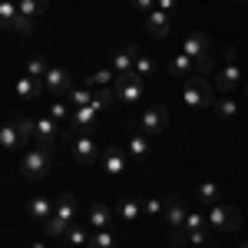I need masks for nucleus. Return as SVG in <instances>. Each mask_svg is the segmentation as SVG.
<instances>
[{
  "instance_id": "1",
  "label": "nucleus",
  "mask_w": 248,
  "mask_h": 248,
  "mask_svg": "<svg viewBox=\"0 0 248 248\" xmlns=\"http://www.w3.org/2000/svg\"><path fill=\"white\" fill-rule=\"evenodd\" d=\"M186 202L179 199V195H169L166 199V209H162V218H166V225H169V245H182L186 242Z\"/></svg>"
},
{
  "instance_id": "2",
  "label": "nucleus",
  "mask_w": 248,
  "mask_h": 248,
  "mask_svg": "<svg viewBox=\"0 0 248 248\" xmlns=\"http://www.w3.org/2000/svg\"><path fill=\"white\" fill-rule=\"evenodd\" d=\"M53 149H46V146H37V149H30V153H23L20 159V175L23 179H30V182H37V179H46V172L53 166Z\"/></svg>"
},
{
  "instance_id": "3",
  "label": "nucleus",
  "mask_w": 248,
  "mask_h": 248,
  "mask_svg": "<svg viewBox=\"0 0 248 248\" xmlns=\"http://www.w3.org/2000/svg\"><path fill=\"white\" fill-rule=\"evenodd\" d=\"M182 53L195 63V73H209L212 70V46L205 33H189L182 40Z\"/></svg>"
},
{
  "instance_id": "4",
  "label": "nucleus",
  "mask_w": 248,
  "mask_h": 248,
  "mask_svg": "<svg viewBox=\"0 0 248 248\" xmlns=\"http://www.w3.org/2000/svg\"><path fill=\"white\" fill-rule=\"evenodd\" d=\"M205 222H209L212 232H235L242 225V215H238V209H232V205L215 202V205H209V212H205Z\"/></svg>"
},
{
  "instance_id": "5",
  "label": "nucleus",
  "mask_w": 248,
  "mask_h": 248,
  "mask_svg": "<svg viewBox=\"0 0 248 248\" xmlns=\"http://www.w3.org/2000/svg\"><path fill=\"white\" fill-rule=\"evenodd\" d=\"M182 99H186L189 109H205V106L215 103V99H212V86L202 77H189V79H186V86H182Z\"/></svg>"
},
{
  "instance_id": "6",
  "label": "nucleus",
  "mask_w": 248,
  "mask_h": 248,
  "mask_svg": "<svg viewBox=\"0 0 248 248\" xmlns=\"http://www.w3.org/2000/svg\"><path fill=\"white\" fill-rule=\"evenodd\" d=\"M70 90H73V77H70V70H63V66H50L46 77H43V93H50L53 99H66Z\"/></svg>"
},
{
  "instance_id": "7",
  "label": "nucleus",
  "mask_w": 248,
  "mask_h": 248,
  "mask_svg": "<svg viewBox=\"0 0 248 248\" xmlns=\"http://www.w3.org/2000/svg\"><path fill=\"white\" fill-rule=\"evenodd\" d=\"M113 90H116V99L119 103H136V99H142V77H136V73H119L113 79Z\"/></svg>"
},
{
  "instance_id": "8",
  "label": "nucleus",
  "mask_w": 248,
  "mask_h": 248,
  "mask_svg": "<svg viewBox=\"0 0 248 248\" xmlns=\"http://www.w3.org/2000/svg\"><path fill=\"white\" fill-rule=\"evenodd\" d=\"M242 83V70H238V63H235V50H225V66L218 70V77H215V86L222 90V93H232L235 86Z\"/></svg>"
},
{
  "instance_id": "9",
  "label": "nucleus",
  "mask_w": 248,
  "mask_h": 248,
  "mask_svg": "<svg viewBox=\"0 0 248 248\" xmlns=\"http://www.w3.org/2000/svg\"><path fill=\"white\" fill-rule=\"evenodd\" d=\"M166 126H169V109H166V106H149V109L142 113V119H139V129L146 136L166 133Z\"/></svg>"
},
{
  "instance_id": "10",
  "label": "nucleus",
  "mask_w": 248,
  "mask_h": 248,
  "mask_svg": "<svg viewBox=\"0 0 248 248\" xmlns=\"http://www.w3.org/2000/svg\"><path fill=\"white\" fill-rule=\"evenodd\" d=\"M209 222H205V215L195 209L186 215V242H192V245H205L209 242Z\"/></svg>"
},
{
  "instance_id": "11",
  "label": "nucleus",
  "mask_w": 248,
  "mask_h": 248,
  "mask_svg": "<svg viewBox=\"0 0 248 248\" xmlns=\"http://www.w3.org/2000/svg\"><path fill=\"white\" fill-rule=\"evenodd\" d=\"M33 136H37V146H46V149H53L60 142V123L53 116H40L37 123H33Z\"/></svg>"
},
{
  "instance_id": "12",
  "label": "nucleus",
  "mask_w": 248,
  "mask_h": 248,
  "mask_svg": "<svg viewBox=\"0 0 248 248\" xmlns=\"http://www.w3.org/2000/svg\"><path fill=\"white\" fill-rule=\"evenodd\" d=\"M99 162H103V172L106 175H123L126 166H129V153L126 149H116V146H106L99 153Z\"/></svg>"
},
{
  "instance_id": "13",
  "label": "nucleus",
  "mask_w": 248,
  "mask_h": 248,
  "mask_svg": "<svg viewBox=\"0 0 248 248\" xmlns=\"http://www.w3.org/2000/svg\"><path fill=\"white\" fill-rule=\"evenodd\" d=\"M99 146L93 142V136H77L73 139V159H77L79 166H93L96 159H99Z\"/></svg>"
},
{
  "instance_id": "14",
  "label": "nucleus",
  "mask_w": 248,
  "mask_h": 248,
  "mask_svg": "<svg viewBox=\"0 0 248 248\" xmlns=\"http://www.w3.org/2000/svg\"><path fill=\"white\" fill-rule=\"evenodd\" d=\"M70 123H73V129H77L79 136H90V133H93V126L99 123V109H96L93 103H90V106H79V109H73Z\"/></svg>"
},
{
  "instance_id": "15",
  "label": "nucleus",
  "mask_w": 248,
  "mask_h": 248,
  "mask_svg": "<svg viewBox=\"0 0 248 248\" xmlns=\"http://www.w3.org/2000/svg\"><path fill=\"white\" fill-rule=\"evenodd\" d=\"M30 139L20 133V126H17V119L14 123H3L0 126V149H7V153H17V149H23Z\"/></svg>"
},
{
  "instance_id": "16",
  "label": "nucleus",
  "mask_w": 248,
  "mask_h": 248,
  "mask_svg": "<svg viewBox=\"0 0 248 248\" xmlns=\"http://www.w3.org/2000/svg\"><path fill=\"white\" fill-rule=\"evenodd\" d=\"M169 30H172V20H169L166 10H159V7H155L153 14H146V33H149V37L162 40V37H169Z\"/></svg>"
},
{
  "instance_id": "17",
  "label": "nucleus",
  "mask_w": 248,
  "mask_h": 248,
  "mask_svg": "<svg viewBox=\"0 0 248 248\" xmlns=\"http://www.w3.org/2000/svg\"><path fill=\"white\" fill-rule=\"evenodd\" d=\"M136 57H139V50H136L133 43H126V46H119L113 53V73L119 77V73H133L136 66Z\"/></svg>"
},
{
  "instance_id": "18",
  "label": "nucleus",
  "mask_w": 248,
  "mask_h": 248,
  "mask_svg": "<svg viewBox=\"0 0 248 248\" xmlns=\"http://www.w3.org/2000/svg\"><path fill=\"white\" fill-rule=\"evenodd\" d=\"M86 218H90V229L99 232V229H106V225L113 222V209H109L106 202H93L90 212H86Z\"/></svg>"
},
{
  "instance_id": "19",
  "label": "nucleus",
  "mask_w": 248,
  "mask_h": 248,
  "mask_svg": "<svg viewBox=\"0 0 248 248\" xmlns=\"http://www.w3.org/2000/svg\"><path fill=\"white\" fill-rule=\"evenodd\" d=\"M53 218L73 225V218H77V199L73 195H60L57 202H53Z\"/></svg>"
},
{
  "instance_id": "20",
  "label": "nucleus",
  "mask_w": 248,
  "mask_h": 248,
  "mask_svg": "<svg viewBox=\"0 0 248 248\" xmlns=\"http://www.w3.org/2000/svg\"><path fill=\"white\" fill-rule=\"evenodd\" d=\"M169 73H172V77L189 79V77H195V63L179 50V53H172V57H169Z\"/></svg>"
},
{
  "instance_id": "21",
  "label": "nucleus",
  "mask_w": 248,
  "mask_h": 248,
  "mask_svg": "<svg viewBox=\"0 0 248 248\" xmlns=\"http://www.w3.org/2000/svg\"><path fill=\"white\" fill-rule=\"evenodd\" d=\"M27 215H30V218H37V222H46V218L53 215V202H50V199H43V195H37V199H30V202H27Z\"/></svg>"
},
{
  "instance_id": "22",
  "label": "nucleus",
  "mask_w": 248,
  "mask_h": 248,
  "mask_svg": "<svg viewBox=\"0 0 248 248\" xmlns=\"http://www.w3.org/2000/svg\"><path fill=\"white\" fill-rule=\"evenodd\" d=\"M14 90H17L20 99H37V96L43 93V83H37V79H30L27 73H23V77L14 83Z\"/></svg>"
},
{
  "instance_id": "23",
  "label": "nucleus",
  "mask_w": 248,
  "mask_h": 248,
  "mask_svg": "<svg viewBox=\"0 0 248 248\" xmlns=\"http://www.w3.org/2000/svg\"><path fill=\"white\" fill-rule=\"evenodd\" d=\"M46 3H50V0H17V10H20V17H27L30 23H37V17L46 10Z\"/></svg>"
},
{
  "instance_id": "24",
  "label": "nucleus",
  "mask_w": 248,
  "mask_h": 248,
  "mask_svg": "<svg viewBox=\"0 0 248 248\" xmlns=\"http://www.w3.org/2000/svg\"><path fill=\"white\" fill-rule=\"evenodd\" d=\"M17 17H20L17 3L14 0H0V30H14L17 27Z\"/></svg>"
},
{
  "instance_id": "25",
  "label": "nucleus",
  "mask_w": 248,
  "mask_h": 248,
  "mask_svg": "<svg viewBox=\"0 0 248 248\" xmlns=\"http://www.w3.org/2000/svg\"><path fill=\"white\" fill-rule=\"evenodd\" d=\"M116 215H119L123 222H129V225H133L136 218L142 215V202H136V199H123V202L116 205Z\"/></svg>"
},
{
  "instance_id": "26",
  "label": "nucleus",
  "mask_w": 248,
  "mask_h": 248,
  "mask_svg": "<svg viewBox=\"0 0 248 248\" xmlns=\"http://www.w3.org/2000/svg\"><path fill=\"white\" fill-rule=\"evenodd\" d=\"M126 153L133 155V159H146V155H149V139H146V133H133L129 136Z\"/></svg>"
},
{
  "instance_id": "27",
  "label": "nucleus",
  "mask_w": 248,
  "mask_h": 248,
  "mask_svg": "<svg viewBox=\"0 0 248 248\" xmlns=\"http://www.w3.org/2000/svg\"><path fill=\"white\" fill-rule=\"evenodd\" d=\"M113 79H116L113 66H109V70H96V73H90V77H86V90H99V86H113Z\"/></svg>"
},
{
  "instance_id": "28",
  "label": "nucleus",
  "mask_w": 248,
  "mask_h": 248,
  "mask_svg": "<svg viewBox=\"0 0 248 248\" xmlns=\"http://www.w3.org/2000/svg\"><path fill=\"white\" fill-rule=\"evenodd\" d=\"M212 109H215V116H222V119H235L238 116V103L229 99V96H222V99L212 103Z\"/></svg>"
},
{
  "instance_id": "29",
  "label": "nucleus",
  "mask_w": 248,
  "mask_h": 248,
  "mask_svg": "<svg viewBox=\"0 0 248 248\" xmlns=\"http://www.w3.org/2000/svg\"><path fill=\"white\" fill-rule=\"evenodd\" d=\"M199 202H202V205H215V202H222L218 186H215V182H202V186H199Z\"/></svg>"
},
{
  "instance_id": "30",
  "label": "nucleus",
  "mask_w": 248,
  "mask_h": 248,
  "mask_svg": "<svg viewBox=\"0 0 248 248\" xmlns=\"http://www.w3.org/2000/svg\"><path fill=\"white\" fill-rule=\"evenodd\" d=\"M113 99H116V90H113V86H99V90H93V106L99 109V113H103Z\"/></svg>"
},
{
  "instance_id": "31",
  "label": "nucleus",
  "mask_w": 248,
  "mask_h": 248,
  "mask_svg": "<svg viewBox=\"0 0 248 248\" xmlns=\"http://www.w3.org/2000/svg\"><path fill=\"white\" fill-rule=\"evenodd\" d=\"M90 248H116V238H113V232H106V229H99L90 235V242H86Z\"/></svg>"
},
{
  "instance_id": "32",
  "label": "nucleus",
  "mask_w": 248,
  "mask_h": 248,
  "mask_svg": "<svg viewBox=\"0 0 248 248\" xmlns=\"http://www.w3.org/2000/svg\"><path fill=\"white\" fill-rule=\"evenodd\" d=\"M66 99L73 103V109H79V106H90V103H93V90H86V86H79V90H77V86H73Z\"/></svg>"
},
{
  "instance_id": "33",
  "label": "nucleus",
  "mask_w": 248,
  "mask_h": 248,
  "mask_svg": "<svg viewBox=\"0 0 248 248\" xmlns=\"http://www.w3.org/2000/svg\"><path fill=\"white\" fill-rule=\"evenodd\" d=\"M46 60H40V57H33V60H27V77L30 79H37V83H43V77H46Z\"/></svg>"
},
{
  "instance_id": "34",
  "label": "nucleus",
  "mask_w": 248,
  "mask_h": 248,
  "mask_svg": "<svg viewBox=\"0 0 248 248\" xmlns=\"http://www.w3.org/2000/svg\"><path fill=\"white\" fill-rule=\"evenodd\" d=\"M63 238H66V242H70L73 248H83L86 242H90V235H86V229H83V225H70Z\"/></svg>"
},
{
  "instance_id": "35",
  "label": "nucleus",
  "mask_w": 248,
  "mask_h": 248,
  "mask_svg": "<svg viewBox=\"0 0 248 248\" xmlns=\"http://www.w3.org/2000/svg\"><path fill=\"white\" fill-rule=\"evenodd\" d=\"M46 116H53V119H57L60 126H63V123H66V119H70V106H66V103H63V99H53V103H50V113Z\"/></svg>"
},
{
  "instance_id": "36",
  "label": "nucleus",
  "mask_w": 248,
  "mask_h": 248,
  "mask_svg": "<svg viewBox=\"0 0 248 248\" xmlns=\"http://www.w3.org/2000/svg\"><path fill=\"white\" fill-rule=\"evenodd\" d=\"M133 73H136V77H142V79H146V77H153V73H155V63H153L149 57H142V53H139V57H136Z\"/></svg>"
},
{
  "instance_id": "37",
  "label": "nucleus",
  "mask_w": 248,
  "mask_h": 248,
  "mask_svg": "<svg viewBox=\"0 0 248 248\" xmlns=\"http://www.w3.org/2000/svg\"><path fill=\"white\" fill-rule=\"evenodd\" d=\"M162 209H166L162 199H146V202H142V212H146V215H162Z\"/></svg>"
},
{
  "instance_id": "38",
  "label": "nucleus",
  "mask_w": 248,
  "mask_h": 248,
  "mask_svg": "<svg viewBox=\"0 0 248 248\" xmlns=\"http://www.w3.org/2000/svg\"><path fill=\"white\" fill-rule=\"evenodd\" d=\"M133 3V10H139V14H153L155 10V0H129Z\"/></svg>"
},
{
  "instance_id": "39",
  "label": "nucleus",
  "mask_w": 248,
  "mask_h": 248,
  "mask_svg": "<svg viewBox=\"0 0 248 248\" xmlns=\"http://www.w3.org/2000/svg\"><path fill=\"white\" fill-rule=\"evenodd\" d=\"M17 126H20V133L27 136V139H33V119H23V116H20Z\"/></svg>"
},
{
  "instance_id": "40",
  "label": "nucleus",
  "mask_w": 248,
  "mask_h": 248,
  "mask_svg": "<svg viewBox=\"0 0 248 248\" xmlns=\"http://www.w3.org/2000/svg\"><path fill=\"white\" fill-rule=\"evenodd\" d=\"M175 3H179V0H155V7H159V10H166V14L175 10Z\"/></svg>"
},
{
  "instance_id": "41",
  "label": "nucleus",
  "mask_w": 248,
  "mask_h": 248,
  "mask_svg": "<svg viewBox=\"0 0 248 248\" xmlns=\"http://www.w3.org/2000/svg\"><path fill=\"white\" fill-rule=\"evenodd\" d=\"M30 248H46V245H43V242H33V245H30Z\"/></svg>"
},
{
  "instance_id": "42",
  "label": "nucleus",
  "mask_w": 248,
  "mask_h": 248,
  "mask_svg": "<svg viewBox=\"0 0 248 248\" xmlns=\"http://www.w3.org/2000/svg\"><path fill=\"white\" fill-rule=\"evenodd\" d=\"M238 248H248V242H242V245H238Z\"/></svg>"
},
{
  "instance_id": "43",
  "label": "nucleus",
  "mask_w": 248,
  "mask_h": 248,
  "mask_svg": "<svg viewBox=\"0 0 248 248\" xmlns=\"http://www.w3.org/2000/svg\"><path fill=\"white\" fill-rule=\"evenodd\" d=\"M242 3H248V0H242Z\"/></svg>"
},
{
  "instance_id": "44",
  "label": "nucleus",
  "mask_w": 248,
  "mask_h": 248,
  "mask_svg": "<svg viewBox=\"0 0 248 248\" xmlns=\"http://www.w3.org/2000/svg\"><path fill=\"white\" fill-rule=\"evenodd\" d=\"M245 90H248V86H245Z\"/></svg>"
}]
</instances>
